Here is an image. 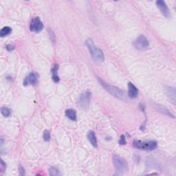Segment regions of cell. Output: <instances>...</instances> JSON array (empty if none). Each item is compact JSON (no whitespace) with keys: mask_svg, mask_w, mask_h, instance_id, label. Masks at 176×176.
<instances>
[{"mask_svg":"<svg viewBox=\"0 0 176 176\" xmlns=\"http://www.w3.org/2000/svg\"><path fill=\"white\" fill-rule=\"evenodd\" d=\"M65 114L66 116V117L70 119V120L72 121H76V114L75 110L73 109H68L65 110Z\"/></svg>","mask_w":176,"mask_h":176,"instance_id":"obj_13","label":"cell"},{"mask_svg":"<svg viewBox=\"0 0 176 176\" xmlns=\"http://www.w3.org/2000/svg\"><path fill=\"white\" fill-rule=\"evenodd\" d=\"M6 168V163L4 162V161L1 160V169L5 170Z\"/></svg>","mask_w":176,"mask_h":176,"instance_id":"obj_22","label":"cell"},{"mask_svg":"<svg viewBox=\"0 0 176 176\" xmlns=\"http://www.w3.org/2000/svg\"><path fill=\"white\" fill-rule=\"evenodd\" d=\"M1 113L4 116V117H9L11 114L10 109H8L6 107H3L1 109Z\"/></svg>","mask_w":176,"mask_h":176,"instance_id":"obj_16","label":"cell"},{"mask_svg":"<svg viewBox=\"0 0 176 176\" xmlns=\"http://www.w3.org/2000/svg\"><path fill=\"white\" fill-rule=\"evenodd\" d=\"M14 49V46L13 44H8L6 46V50L8 51H13Z\"/></svg>","mask_w":176,"mask_h":176,"instance_id":"obj_20","label":"cell"},{"mask_svg":"<svg viewBox=\"0 0 176 176\" xmlns=\"http://www.w3.org/2000/svg\"><path fill=\"white\" fill-rule=\"evenodd\" d=\"M58 70H59V65L55 64L52 69V80L54 82L58 83L59 81V77L58 76Z\"/></svg>","mask_w":176,"mask_h":176,"instance_id":"obj_14","label":"cell"},{"mask_svg":"<svg viewBox=\"0 0 176 176\" xmlns=\"http://www.w3.org/2000/svg\"><path fill=\"white\" fill-rule=\"evenodd\" d=\"M43 138L45 141L48 142L50 140V133L48 130H45L43 133Z\"/></svg>","mask_w":176,"mask_h":176,"instance_id":"obj_18","label":"cell"},{"mask_svg":"<svg viewBox=\"0 0 176 176\" xmlns=\"http://www.w3.org/2000/svg\"><path fill=\"white\" fill-rule=\"evenodd\" d=\"M43 28V24L39 17H35L32 20L30 25V30L34 32H39L42 31Z\"/></svg>","mask_w":176,"mask_h":176,"instance_id":"obj_7","label":"cell"},{"mask_svg":"<svg viewBox=\"0 0 176 176\" xmlns=\"http://www.w3.org/2000/svg\"><path fill=\"white\" fill-rule=\"evenodd\" d=\"M113 164L115 169L119 172H125L128 170L127 162L123 158L118 156H114L113 157Z\"/></svg>","mask_w":176,"mask_h":176,"instance_id":"obj_4","label":"cell"},{"mask_svg":"<svg viewBox=\"0 0 176 176\" xmlns=\"http://www.w3.org/2000/svg\"><path fill=\"white\" fill-rule=\"evenodd\" d=\"M19 173H20L21 175H25V171H24V169H23V166H19Z\"/></svg>","mask_w":176,"mask_h":176,"instance_id":"obj_21","label":"cell"},{"mask_svg":"<svg viewBox=\"0 0 176 176\" xmlns=\"http://www.w3.org/2000/svg\"><path fill=\"white\" fill-rule=\"evenodd\" d=\"M38 82V77L37 75L34 72L29 74L27 76L25 79L23 80V85L25 86L27 85H35Z\"/></svg>","mask_w":176,"mask_h":176,"instance_id":"obj_8","label":"cell"},{"mask_svg":"<svg viewBox=\"0 0 176 176\" xmlns=\"http://www.w3.org/2000/svg\"><path fill=\"white\" fill-rule=\"evenodd\" d=\"M156 5L164 16H165L166 17H169L170 12L168 6H166L165 2L162 1V0H158V1L156 2Z\"/></svg>","mask_w":176,"mask_h":176,"instance_id":"obj_9","label":"cell"},{"mask_svg":"<svg viewBox=\"0 0 176 176\" xmlns=\"http://www.w3.org/2000/svg\"><path fill=\"white\" fill-rule=\"evenodd\" d=\"M133 146L135 148L143 151H153L156 149L158 146V143L156 141H141L135 140L133 142Z\"/></svg>","mask_w":176,"mask_h":176,"instance_id":"obj_2","label":"cell"},{"mask_svg":"<svg viewBox=\"0 0 176 176\" xmlns=\"http://www.w3.org/2000/svg\"><path fill=\"white\" fill-rule=\"evenodd\" d=\"M49 174L52 176H57V175H60L61 173L59 172L58 169L54 167V166H52V167H50L49 169Z\"/></svg>","mask_w":176,"mask_h":176,"instance_id":"obj_17","label":"cell"},{"mask_svg":"<svg viewBox=\"0 0 176 176\" xmlns=\"http://www.w3.org/2000/svg\"><path fill=\"white\" fill-rule=\"evenodd\" d=\"M119 143H120V145H125L126 144V140H125V136L123 135V136H121L120 141H119Z\"/></svg>","mask_w":176,"mask_h":176,"instance_id":"obj_19","label":"cell"},{"mask_svg":"<svg viewBox=\"0 0 176 176\" xmlns=\"http://www.w3.org/2000/svg\"><path fill=\"white\" fill-rule=\"evenodd\" d=\"M165 94L169 98L170 102L173 103V105H175V89L173 87L165 88Z\"/></svg>","mask_w":176,"mask_h":176,"instance_id":"obj_10","label":"cell"},{"mask_svg":"<svg viewBox=\"0 0 176 176\" xmlns=\"http://www.w3.org/2000/svg\"><path fill=\"white\" fill-rule=\"evenodd\" d=\"M133 46L136 49L143 50L147 49L149 47V42L145 36L141 35L134 41Z\"/></svg>","mask_w":176,"mask_h":176,"instance_id":"obj_5","label":"cell"},{"mask_svg":"<svg viewBox=\"0 0 176 176\" xmlns=\"http://www.w3.org/2000/svg\"><path fill=\"white\" fill-rule=\"evenodd\" d=\"M98 81H99L100 84L103 86V88L106 89V90L108 92L109 94H111L112 95H113V96L116 98H120V99H123V98H124L123 92L120 89H118V88L108 84L107 82L104 81L103 80L100 79H98Z\"/></svg>","mask_w":176,"mask_h":176,"instance_id":"obj_3","label":"cell"},{"mask_svg":"<svg viewBox=\"0 0 176 176\" xmlns=\"http://www.w3.org/2000/svg\"><path fill=\"white\" fill-rule=\"evenodd\" d=\"M12 29L11 28L8 26H5L1 30V32H0V36L1 37H6V36H8L11 33Z\"/></svg>","mask_w":176,"mask_h":176,"instance_id":"obj_15","label":"cell"},{"mask_svg":"<svg viewBox=\"0 0 176 176\" xmlns=\"http://www.w3.org/2000/svg\"><path fill=\"white\" fill-rule=\"evenodd\" d=\"M88 139L89 140V142L91 143V145L93 146L95 148L98 147L97 139L94 132H93V131H89L88 133Z\"/></svg>","mask_w":176,"mask_h":176,"instance_id":"obj_12","label":"cell"},{"mask_svg":"<svg viewBox=\"0 0 176 176\" xmlns=\"http://www.w3.org/2000/svg\"><path fill=\"white\" fill-rule=\"evenodd\" d=\"M49 35H51L50 36V38H51V39L52 40H55V35H54L53 34V32L51 31H50V32H49Z\"/></svg>","mask_w":176,"mask_h":176,"instance_id":"obj_23","label":"cell"},{"mask_svg":"<svg viewBox=\"0 0 176 176\" xmlns=\"http://www.w3.org/2000/svg\"><path fill=\"white\" fill-rule=\"evenodd\" d=\"M91 99V93L89 92H85L82 93L78 100L79 105L83 109H86L89 106Z\"/></svg>","mask_w":176,"mask_h":176,"instance_id":"obj_6","label":"cell"},{"mask_svg":"<svg viewBox=\"0 0 176 176\" xmlns=\"http://www.w3.org/2000/svg\"><path fill=\"white\" fill-rule=\"evenodd\" d=\"M138 95V90L132 83H128V96L132 98H135Z\"/></svg>","mask_w":176,"mask_h":176,"instance_id":"obj_11","label":"cell"},{"mask_svg":"<svg viewBox=\"0 0 176 176\" xmlns=\"http://www.w3.org/2000/svg\"><path fill=\"white\" fill-rule=\"evenodd\" d=\"M85 45L88 47V50L90 55L92 56V59L97 63H102L104 59H105V56H104V54L100 48H98L94 44V41H92L91 39H88L85 41Z\"/></svg>","mask_w":176,"mask_h":176,"instance_id":"obj_1","label":"cell"}]
</instances>
